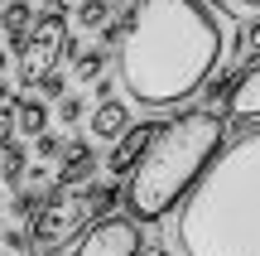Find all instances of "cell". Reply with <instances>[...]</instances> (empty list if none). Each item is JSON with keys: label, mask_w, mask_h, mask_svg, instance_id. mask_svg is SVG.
Instances as JSON below:
<instances>
[{"label": "cell", "mask_w": 260, "mask_h": 256, "mask_svg": "<svg viewBox=\"0 0 260 256\" xmlns=\"http://www.w3.org/2000/svg\"><path fill=\"white\" fill-rule=\"evenodd\" d=\"M106 44H116L121 87L159 111L212 82L226 58V19L207 0H130L125 15L106 24Z\"/></svg>", "instance_id": "1"}, {"label": "cell", "mask_w": 260, "mask_h": 256, "mask_svg": "<svg viewBox=\"0 0 260 256\" xmlns=\"http://www.w3.org/2000/svg\"><path fill=\"white\" fill-rule=\"evenodd\" d=\"M174 256H260V126L217 150L169 227Z\"/></svg>", "instance_id": "2"}, {"label": "cell", "mask_w": 260, "mask_h": 256, "mask_svg": "<svg viewBox=\"0 0 260 256\" xmlns=\"http://www.w3.org/2000/svg\"><path fill=\"white\" fill-rule=\"evenodd\" d=\"M226 145V116L212 106H193L178 111L174 121H164L154 131V140L145 145L140 164L125 174V208L135 222H159L193 193V184L203 179V169L217 160V150Z\"/></svg>", "instance_id": "3"}, {"label": "cell", "mask_w": 260, "mask_h": 256, "mask_svg": "<svg viewBox=\"0 0 260 256\" xmlns=\"http://www.w3.org/2000/svg\"><path fill=\"white\" fill-rule=\"evenodd\" d=\"M121 189L116 184H92V189H53L44 198V208L34 213V227H29V242L39 247H63L77 232H87L92 222L111 218Z\"/></svg>", "instance_id": "4"}, {"label": "cell", "mask_w": 260, "mask_h": 256, "mask_svg": "<svg viewBox=\"0 0 260 256\" xmlns=\"http://www.w3.org/2000/svg\"><path fill=\"white\" fill-rule=\"evenodd\" d=\"M10 48H15V58H19V82H44V77L58 68L63 48H68V24H63V15L34 19V29H29L24 39H10Z\"/></svg>", "instance_id": "5"}, {"label": "cell", "mask_w": 260, "mask_h": 256, "mask_svg": "<svg viewBox=\"0 0 260 256\" xmlns=\"http://www.w3.org/2000/svg\"><path fill=\"white\" fill-rule=\"evenodd\" d=\"M145 237H140V222L135 218H102L82 232L73 256H140Z\"/></svg>", "instance_id": "6"}, {"label": "cell", "mask_w": 260, "mask_h": 256, "mask_svg": "<svg viewBox=\"0 0 260 256\" xmlns=\"http://www.w3.org/2000/svg\"><path fill=\"white\" fill-rule=\"evenodd\" d=\"M222 116H232V121H241V126H260V63L241 68V73L232 77Z\"/></svg>", "instance_id": "7"}, {"label": "cell", "mask_w": 260, "mask_h": 256, "mask_svg": "<svg viewBox=\"0 0 260 256\" xmlns=\"http://www.w3.org/2000/svg\"><path fill=\"white\" fill-rule=\"evenodd\" d=\"M154 131H159L154 121H140V126H130V131L121 135V140H116V150L106 155V169H111V174H130V169L140 164V155H145V145L154 140Z\"/></svg>", "instance_id": "8"}, {"label": "cell", "mask_w": 260, "mask_h": 256, "mask_svg": "<svg viewBox=\"0 0 260 256\" xmlns=\"http://www.w3.org/2000/svg\"><path fill=\"white\" fill-rule=\"evenodd\" d=\"M87 131H92V140H121L130 131V111L125 102H102L92 111V121H87Z\"/></svg>", "instance_id": "9"}, {"label": "cell", "mask_w": 260, "mask_h": 256, "mask_svg": "<svg viewBox=\"0 0 260 256\" xmlns=\"http://www.w3.org/2000/svg\"><path fill=\"white\" fill-rule=\"evenodd\" d=\"M92 169H96L92 145H87V140L68 145V150H63V169H58V189H77L82 179H92Z\"/></svg>", "instance_id": "10"}, {"label": "cell", "mask_w": 260, "mask_h": 256, "mask_svg": "<svg viewBox=\"0 0 260 256\" xmlns=\"http://www.w3.org/2000/svg\"><path fill=\"white\" fill-rule=\"evenodd\" d=\"M10 116H15V131L29 135V140H39V135H44V126H48L44 102H15V106H10Z\"/></svg>", "instance_id": "11"}, {"label": "cell", "mask_w": 260, "mask_h": 256, "mask_svg": "<svg viewBox=\"0 0 260 256\" xmlns=\"http://www.w3.org/2000/svg\"><path fill=\"white\" fill-rule=\"evenodd\" d=\"M0 24H5L10 39H24L29 29H34V10H29V0H10L5 15H0Z\"/></svg>", "instance_id": "12"}, {"label": "cell", "mask_w": 260, "mask_h": 256, "mask_svg": "<svg viewBox=\"0 0 260 256\" xmlns=\"http://www.w3.org/2000/svg\"><path fill=\"white\" fill-rule=\"evenodd\" d=\"M102 68H106V44H102V48H87V53H77L73 77H77V82H96V77H102Z\"/></svg>", "instance_id": "13"}, {"label": "cell", "mask_w": 260, "mask_h": 256, "mask_svg": "<svg viewBox=\"0 0 260 256\" xmlns=\"http://www.w3.org/2000/svg\"><path fill=\"white\" fill-rule=\"evenodd\" d=\"M77 24L82 29H106L111 24V0H82L77 5Z\"/></svg>", "instance_id": "14"}, {"label": "cell", "mask_w": 260, "mask_h": 256, "mask_svg": "<svg viewBox=\"0 0 260 256\" xmlns=\"http://www.w3.org/2000/svg\"><path fill=\"white\" fill-rule=\"evenodd\" d=\"M19 174H24V150H19V145H5V150H0V179L19 184Z\"/></svg>", "instance_id": "15"}, {"label": "cell", "mask_w": 260, "mask_h": 256, "mask_svg": "<svg viewBox=\"0 0 260 256\" xmlns=\"http://www.w3.org/2000/svg\"><path fill=\"white\" fill-rule=\"evenodd\" d=\"M241 53L251 58V63H260V19H251V24H246V34H241Z\"/></svg>", "instance_id": "16"}, {"label": "cell", "mask_w": 260, "mask_h": 256, "mask_svg": "<svg viewBox=\"0 0 260 256\" xmlns=\"http://www.w3.org/2000/svg\"><path fill=\"white\" fill-rule=\"evenodd\" d=\"M39 155H44V160H58V155H63V140H58V135H39Z\"/></svg>", "instance_id": "17"}, {"label": "cell", "mask_w": 260, "mask_h": 256, "mask_svg": "<svg viewBox=\"0 0 260 256\" xmlns=\"http://www.w3.org/2000/svg\"><path fill=\"white\" fill-rule=\"evenodd\" d=\"M58 116H63V126H68V121H77V116H82V102H77V97H63Z\"/></svg>", "instance_id": "18"}, {"label": "cell", "mask_w": 260, "mask_h": 256, "mask_svg": "<svg viewBox=\"0 0 260 256\" xmlns=\"http://www.w3.org/2000/svg\"><path fill=\"white\" fill-rule=\"evenodd\" d=\"M10 135H15V116H10V106L0 111V150L10 145Z\"/></svg>", "instance_id": "19"}, {"label": "cell", "mask_w": 260, "mask_h": 256, "mask_svg": "<svg viewBox=\"0 0 260 256\" xmlns=\"http://www.w3.org/2000/svg\"><path fill=\"white\" fill-rule=\"evenodd\" d=\"M39 87H44L48 97H63V77H58V73H48V77H44V82H39Z\"/></svg>", "instance_id": "20"}, {"label": "cell", "mask_w": 260, "mask_h": 256, "mask_svg": "<svg viewBox=\"0 0 260 256\" xmlns=\"http://www.w3.org/2000/svg\"><path fill=\"white\" fill-rule=\"evenodd\" d=\"M24 247H29L24 232H5V251H24Z\"/></svg>", "instance_id": "21"}, {"label": "cell", "mask_w": 260, "mask_h": 256, "mask_svg": "<svg viewBox=\"0 0 260 256\" xmlns=\"http://www.w3.org/2000/svg\"><path fill=\"white\" fill-rule=\"evenodd\" d=\"M226 5H236V10H260V0H226Z\"/></svg>", "instance_id": "22"}, {"label": "cell", "mask_w": 260, "mask_h": 256, "mask_svg": "<svg viewBox=\"0 0 260 256\" xmlns=\"http://www.w3.org/2000/svg\"><path fill=\"white\" fill-rule=\"evenodd\" d=\"M5 102H10V87H5V82H0V111H5Z\"/></svg>", "instance_id": "23"}, {"label": "cell", "mask_w": 260, "mask_h": 256, "mask_svg": "<svg viewBox=\"0 0 260 256\" xmlns=\"http://www.w3.org/2000/svg\"><path fill=\"white\" fill-rule=\"evenodd\" d=\"M5 68H10V53H5V48H0V73H5Z\"/></svg>", "instance_id": "24"}, {"label": "cell", "mask_w": 260, "mask_h": 256, "mask_svg": "<svg viewBox=\"0 0 260 256\" xmlns=\"http://www.w3.org/2000/svg\"><path fill=\"white\" fill-rule=\"evenodd\" d=\"M44 5H48V10H53V15H58V5H63V0H44Z\"/></svg>", "instance_id": "25"}, {"label": "cell", "mask_w": 260, "mask_h": 256, "mask_svg": "<svg viewBox=\"0 0 260 256\" xmlns=\"http://www.w3.org/2000/svg\"><path fill=\"white\" fill-rule=\"evenodd\" d=\"M0 256H10V251H0Z\"/></svg>", "instance_id": "26"}]
</instances>
